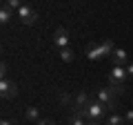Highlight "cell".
<instances>
[{
  "mask_svg": "<svg viewBox=\"0 0 133 125\" xmlns=\"http://www.w3.org/2000/svg\"><path fill=\"white\" fill-rule=\"evenodd\" d=\"M0 96L5 98V101H14L18 96V85L14 81H9V78H2L0 81Z\"/></svg>",
  "mask_w": 133,
  "mask_h": 125,
  "instance_id": "6da1fadb",
  "label": "cell"
},
{
  "mask_svg": "<svg viewBox=\"0 0 133 125\" xmlns=\"http://www.w3.org/2000/svg\"><path fill=\"white\" fill-rule=\"evenodd\" d=\"M111 60H113V67H127L129 65V54L124 49L115 47V52L111 54Z\"/></svg>",
  "mask_w": 133,
  "mask_h": 125,
  "instance_id": "8992f818",
  "label": "cell"
},
{
  "mask_svg": "<svg viewBox=\"0 0 133 125\" xmlns=\"http://www.w3.org/2000/svg\"><path fill=\"white\" fill-rule=\"evenodd\" d=\"M0 125H16V123H11V121H7V118H5V121H0Z\"/></svg>",
  "mask_w": 133,
  "mask_h": 125,
  "instance_id": "d6986e66",
  "label": "cell"
},
{
  "mask_svg": "<svg viewBox=\"0 0 133 125\" xmlns=\"http://www.w3.org/2000/svg\"><path fill=\"white\" fill-rule=\"evenodd\" d=\"M104 125H127V121H124V114H109L104 121Z\"/></svg>",
  "mask_w": 133,
  "mask_h": 125,
  "instance_id": "ba28073f",
  "label": "cell"
},
{
  "mask_svg": "<svg viewBox=\"0 0 133 125\" xmlns=\"http://www.w3.org/2000/svg\"><path fill=\"white\" fill-rule=\"evenodd\" d=\"M24 116H27V121H31V123H38V121H40V110L31 105V107H27Z\"/></svg>",
  "mask_w": 133,
  "mask_h": 125,
  "instance_id": "9c48e42d",
  "label": "cell"
},
{
  "mask_svg": "<svg viewBox=\"0 0 133 125\" xmlns=\"http://www.w3.org/2000/svg\"><path fill=\"white\" fill-rule=\"evenodd\" d=\"M5 7H7V9H11V11H16V14H18V9L22 7V2H20V0H5Z\"/></svg>",
  "mask_w": 133,
  "mask_h": 125,
  "instance_id": "7c38bea8",
  "label": "cell"
},
{
  "mask_svg": "<svg viewBox=\"0 0 133 125\" xmlns=\"http://www.w3.org/2000/svg\"><path fill=\"white\" fill-rule=\"evenodd\" d=\"M124 69H127L129 78H133V62H129V65H127V67H124Z\"/></svg>",
  "mask_w": 133,
  "mask_h": 125,
  "instance_id": "ac0fdd59",
  "label": "cell"
},
{
  "mask_svg": "<svg viewBox=\"0 0 133 125\" xmlns=\"http://www.w3.org/2000/svg\"><path fill=\"white\" fill-rule=\"evenodd\" d=\"M16 18H18L22 25H33L36 20H38V11L31 9L29 5H22V7L18 9V14H16Z\"/></svg>",
  "mask_w": 133,
  "mask_h": 125,
  "instance_id": "7a4b0ae2",
  "label": "cell"
},
{
  "mask_svg": "<svg viewBox=\"0 0 133 125\" xmlns=\"http://www.w3.org/2000/svg\"><path fill=\"white\" fill-rule=\"evenodd\" d=\"M131 105H133V101H131Z\"/></svg>",
  "mask_w": 133,
  "mask_h": 125,
  "instance_id": "44dd1931",
  "label": "cell"
},
{
  "mask_svg": "<svg viewBox=\"0 0 133 125\" xmlns=\"http://www.w3.org/2000/svg\"><path fill=\"white\" fill-rule=\"evenodd\" d=\"M87 125H98V123H87Z\"/></svg>",
  "mask_w": 133,
  "mask_h": 125,
  "instance_id": "ffe728a7",
  "label": "cell"
},
{
  "mask_svg": "<svg viewBox=\"0 0 133 125\" xmlns=\"http://www.w3.org/2000/svg\"><path fill=\"white\" fill-rule=\"evenodd\" d=\"M7 72H9V67H7V62L2 60V62H0V76H2V78H7Z\"/></svg>",
  "mask_w": 133,
  "mask_h": 125,
  "instance_id": "9a60e30c",
  "label": "cell"
},
{
  "mask_svg": "<svg viewBox=\"0 0 133 125\" xmlns=\"http://www.w3.org/2000/svg\"><path fill=\"white\" fill-rule=\"evenodd\" d=\"M129 81V74L124 67H113L109 72V83H115V85H127Z\"/></svg>",
  "mask_w": 133,
  "mask_h": 125,
  "instance_id": "5b68a950",
  "label": "cell"
},
{
  "mask_svg": "<svg viewBox=\"0 0 133 125\" xmlns=\"http://www.w3.org/2000/svg\"><path fill=\"white\" fill-rule=\"evenodd\" d=\"M124 121H127V125H133V107L124 112Z\"/></svg>",
  "mask_w": 133,
  "mask_h": 125,
  "instance_id": "5bb4252c",
  "label": "cell"
},
{
  "mask_svg": "<svg viewBox=\"0 0 133 125\" xmlns=\"http://www.w3.org/2000/svg\"><path fill=\"white\" fill-rule=\"evenodd\" d=\"M11 18H14V11H11V9H7V7L2 5V9H0V22H2V25H7Z\"/></svg>",
  "mask_w": 133,
  "mask_h": 125,
  "instance_id": "8fae6325",
  "label": "cell"
},
{
  "mask_svg": "<svg viewBox=\"0 0 133 125\" xmlns=\"http://www.w3.org/2000/svg\"><path fill=\"white\" fill-rule=\"evenodd\" d=\"M66 125H87V121L82 118L80 112H73V114L69 116V121H66Z\"/></svg>",
  "mask_w": 133,
  "mask_h": 125,
  "instance_id": "30bf717a",
  "label": "cell"
},
{
  "mask_svg": "<svg viewBox=\"0 0 133 125\" xmlns=\"http://www.w3.org/2000/svg\"><path fill=\"white\" fill-rule=\"evenodd\" d=\"M95 101H100L102 105L109 107V105H113V103L118 101V96L113 94V89H111V87H102V89L95 92Z\"/></svg>",
  "mask_w": 133,
  "mask_h": 125,
  "instance_id": "3957f363",
  "label": "cell"
},
{
  "mask_svg": "<svg viewBox=\"0 0 133 125\" xmlns=\"http://www.w3.org/2000/svg\"><path fill=\"white\" fill-rule=\"evenodd\" d=\"M84 56L89 58V60H102V58H104V54H102L100 43H98V45H89V47H87V52H84Z\"/></svg>",
  "mask_w": 133,
  "mask_h": 125,
  "instance_id": "52a82bcc",
  "label": "cell"
},
{
  "mask_svg": "<svg viewBox=\"0 0 133 125\" xmlns=\"http://www.w3.org/2000/svg\"><path fill=\"white\" fill-rule=\"evenodd\" d=\"M60 103H62V105H69V103H71V96H69V94H62V96H60Z\"/></svg>",
  "mask_w": 133,
  "mask_h": 125,
  "instance_id": "2e32d148",
  "label": "cell"
},
{
  "mask_svg": "<svg viewBox=\"0 0 133 125\" xmlns=\"http://www.w3.org/2000/svg\"><path fill=\"white\" fill-rule=\"evenodd\" d=\"M53 45H56L58 49H66L69 47V31H66L64 27H58L56 31H53Z\"/></svg>",
  "mask_w": 133,
  "mask_h": 125,
  "instance_id": "277c9868",
  "label": "cell"
},
{
  "mask_svg": "<svg viewBox=\"0 0 133 125\" xmlns=\"http://www.w3.org/2000/svg\"><path fill=\"white\" fill-rule=\"evenodd\" d=\"M60 58H62L64 62H71V60H73V52H71L69 47H66V49H60Z\"/></svg>",
  "mask_w": 133,
  "mask_h": 125,
  "instance_id": "4fadbf2b",
  "label": "cell"
},
{
  "mask_svg": "<svg viewBox=\"0 0 133 125\" xmlns=\"http://www.w3.org/2000/svg\"><path fill=\"white\" fill-rule=\"evenodd\" d=\"M36 125H56V123H53L51 118H40V121H38Z\"/></svg>",
  "mask_w": 133,
  "mask_h": 125,
  "instance_id": "e0dca14e",
  "label": "cell"
}]
</instances>
